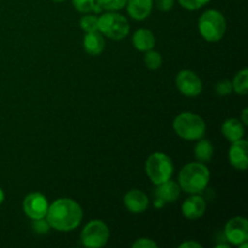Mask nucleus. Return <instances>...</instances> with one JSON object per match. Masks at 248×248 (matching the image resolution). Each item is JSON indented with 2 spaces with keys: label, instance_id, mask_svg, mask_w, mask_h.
I'll list each match as a JSON object with an SVG mask.
<instances>
[{
  "label": "nucleus",
  "instance_id": "f257e3e1",
  "mask_svg": "<svg viewBox=\"0 0 248 248\" xmlns=\"http://www.w3.org/2000/svg\"><path fill=\"white\" fill-rule=\"evenodd\" d=\"M82 217V208L77 201L62 198L48 205L45 218L53 229L58 232H72L81 224Z\"/></svg>",
  "mask_w": 248,
  "mask_h": 248
},
{
  "label": "nucleus",
  "instance_id": "f03ea898",
  "mask_svg": "<svg viewBox=\"0 0 248 248\" xmlns=\"http://www.w3.org/2000/svg\"><path fill=\"white\" fill-rule=\"evenodd\" d=\"M179 186L188 194H200L210 183V171L203 162H190L182 169L178 176Z\"/></svg>",
  "mask_w": 248,
  "mask_h": 248
},
{
  "label": "nucleus",
  "instance_id": "7ed1b4c3",
  "mask_svg": "<svg viewBox=\"0 0 248 248\" xmlns=\"http://www.w3.org/2000/svg\"><path fill=\"white\" fill-rule=\"evenodd\" d=\"M173 130L183 140H199L205 136L206 124L198 114L182 113L174 119Z\"/></svg>",
  "mask_w": 248,
  "mask_h": 248
},
{
  "label": "nucleus",
  "instance_id": "20e7f679",
  "mask_svg": "<svg viewBox=\"0 0 248 248\" xmlns=\"http://www.w3.org/2000/svg\"><path fill=\"white\" fill-rule=\"evenodd\" d=\"M199 31L202 38L210 43L219 41L227 31V21L218 10H207L199 19Z\"/></svg>",
  "mask_w": 248,
  "mask_h": 248
},
{
  "label": "nucleus",
  "instance_id": "39448f33",
  "mask_svg": "<svg viewBox=\"0 0 248 248\" xmlns=\"http://www.w3.org/2000/svg\"><path fill=\"white\" fill-rule=\"evenodd\" d=\"M145 171H147L150 182L155 186H159V184L171 179L174 166L169 155L161 152H156L148 157L147 162H145Z\"/></svg>",
  "mask_w": 248,
  "mask_h": 248
},
{
  "label": "nucleus",
  "instance_id": "423d86ee",
  "mask_svg": "<svg viewBox=\"0 0 248 248\" xmlns=\"http://www.w3.org/2000/svg\"><path fill=\"white\" fill-rule=\"evenodd\" d=\"M98 31L113 40H121L130 33V24L125 16L108 11L98 18Z\"/></svg>",
  "mask_w": 248,
  "mask_h": 248
},
{
  "label": "nucleus",
  "instance_id": "0eeeda50",
  "mask_svg": "<svg viewBox=\"0 0 248 248\" xmlns=\"http://www.w3.org/2000/svg\"><path fill=\"white\" fill-rule=\"evenodd\" d=\"M110 236L108 225L102 220H91L81 232V242L85 247L98 248L106 246Z\"/></svg>",
  "mask_w": 248,
  "mask_h": 248
},
{
  "label": "nucleus",
  "instance_id": "6e6552de",
  "mask_svg": "<svg viewBox=\"0 0 248 248\" xmlns=\"http://www.w3.org/2000/svg\"><path fill=\"white\" fill-rule=\"evenodd\" d=\"M176 85L179 92L186 97H196L202 92V81L193 70H181L177 74Z\"/></svg>",
  "mask_w": 248,
  "mask_h": 248
},
{
  "label": "nucleus",
  "instance_id": "1a4fd4ad",
  "mask_svg": "<svg viewBox=\"0 0 248 248\" xmlns=\"http://www.w3.org/2000/svg\"><path fill=\"white\" fill-rule=\"evenodd\" d=\"M224 236L228 242L239 246L248 240V222L244 217H234L225 224Z\"/></svg>",
  "mask_w": 248,
  "mask_h": 248
},
{
  "label": "nucleus",
  "instance_id": "9d476101",
  "mask_svg": "<svg viewBox=\"0 0 248 248\" xmlns=\"http://www.w3.org/2000/svg\"><path fill=\"white\" fill-rule=\"evenodd\" d=\"M48 210V201L41 193H31L24 198L23 211L31 220L46 217Z\"/></svg>",
  "mask_w": 248,
  "mask_h": 248
},
{
  "label": "nucleus",
  "instance_id": "9b49d317",
  "mask_svg": "<svg viewBox=\"0 0 248 248\" xmlns=\"http://www.w3.org/2000/svg\"><path fill=\"white\" fill-rule=\"evenodd\" d=\"M229 161L232 166L240 171H245L248 167V143L245 140L232 142L229 149Z\"/></svg>",
  "mask_w": 248,
  "mask_h": 248
},
{
  "label": "nucleus",
  "instance_id": "f8f14e48",
  "mask_svg": "<svg viewBox=\"0 0 248 248\" xmlns=\"http://www.w3.org/2000/svg\"><path fill=\"white\" fill-rule=\"evenodd\" d=\"M206 201L199 194H193V196L186 199L182 205V213L186 219L196 220L203 216L206 211Z\"/></svg>",
  "mask_w": 248,
  "mask_h": 248
},
{
  "label": "nucleus",
  "instance_id": "ddd939ff",
  "mask_svg": "<svg viewBox=\"0 0 248 248\" xmlns=\"http://www.w3.org/2000/svg\"><path fill=\"white\" fill-rule=\"evenodd\" d=\"M124 203L130 212L142 213L149 206V199L142 190L132 189L126 193L125 198H124Z\"/></svg>",
  "mask_w": 248,
  "mask_h": 248
},
{
  "label": "nucleus",
  "instance_id": "4468645a",
  "mask_svg": "<svg viewBox=\"0 0 248 248\" xmlns=\"http://www.w3.org/2000/svg\"><path fill=\"white\" fill-rule=\"evenodd\" d=\"M179 194H181V186L171 179L156 186V189L154 191L156 200L161 201L162 203L174 202L179 198Z\"/></svg>",
  "mask_w": 248,
  "mask_h": 248
},
{
  "label": "nucleus",
  "instance_id": "2eb2a0df",
  "mask_svg": "<svg viewBox=\"0 0 248 248\" xmlns=\"http://www.w3.org/2000/svg\"><path fill=\"white\" fill-rule=\"evenodd\" d=\"M127 12L136 21H144L153 10V0H127Z\"/></svg>",
  "mask_w": 248,
  "mask_h": 248
},
{
  "label": "nucleus",
  "instance_id": "dca6fc26",
  "mask_svg": "<svg viewBox=\"0 0 248 248\" xmlns=\"http://www.w3.org/2000/svg\"><path fill=\"white\" fill-rule=\"evenodd\" d=\"M222 133L229 142H235L244 137L245 126L239 119H227L222 125Z\"/></svg>",
  "mask_w": 248,
  "mask_h": 248
},
{
  "label": "nucleus",
  "instance_id": "f3484780",
  "mask_svg": "<svg viewBox=\"0 0 248 248\" xmlns=\"http://www.w3.org/2000/svg\"><path fill=\"white\" fill-rule=\"evenodd\" d=\"M132 44L138 51H149L155 46V36L149 29L140 28L135 31L132 36Z\"/></svg>",
  "mask_w": 248,
  "mask_h": 248
},
{
  "label": "nucleus",
  "instance_id": "a211bd4d",
  "mask_svg": "<svg viewBox=\"0 0 248 248\" xmlns=\"http://www.w3.org/2000/svg\"><path fill=\"white\" fill-rule=\"evenodd\" d=\"M104 41L103 35L97 31H91V33H86L84 38V48L89 55L98 56L102 51L104 50Z\"/></svg>",
  "mask_w": 248,
  "mask_h": 248
},
{
  "label": "nucleus",
  "instance_id": "6ab92c4d",
  "mask_svg": "<svg viewBox=\"0 0 248 248\" xmlns=\"http://www.w3.org/2000/svg\"><path fill=\"white\" fill-rule=\"evenodd\" d=\"M196 160L199 162H208L212 160L213 154H215V148H213L212 143L207 140H199L196 143L195 150H194Z\"/></svg>",
  "mask_w": 248,
  "mask_h": 248
},
{
  "label": "nucleus",
  "instance_id": "aec40b11",
  "mask_svg": "<svg viewBox=\"0 0 248 248\" xmlns=\"http://www.w3.org/2000/svg\"><path fill=\"white\" fill-rule=\"evenodd\" d=\"M232 91H235L236 93L247 94L248 92V69H242L235 75L234 80H232Z\"/></svg>",
  "mask_w": 248,
  "mask_h": 248
},
{
  "label": "nucleus",
  "instance_id": "412c9836",
  "mask_svg": "<svg viewBox=\"0 0 248 248\" xmlns=\"http://www.w3.org/2000/svg\"><path fill=\"white\" fill-rule=\"evenodd\" d=\"M144 63L147 65L148 69L150 70H156L161 67L162 64V57L157 51L152 50L145 51V56H144Z\"/></svg>",
  "mask_w": 248,
  "mask_h": 248
},
{
  "label": "nucleus",
  "instance_id": "4be33fe9",
  "mask_svg": "<svg viewBox=\"0 0 248 248\" xmlns=\"http://www.w3.org/2000/svg\"><path fill=\"white\" fill-rule=\"evenodd\" d=\"M80 27L82 31L86 33H91V31H98V17L93 16V15H87L80 19Z\"/></svg>",
  "mask_w": 248,
  "mask_h": 248
},
{
  "label": "nucleus",
  "instance_id": "5701e85b",
  "mask_svg": "<svg viewBox=\"0 0 248 248\" xmlns=\"http://www.w3.org/2000/svg\"><path fill=\"white\" fill-rule=\"evenodd\" d=\"M127 0H96V4L101 6L102 10L107 11H118L126 6Z\"/></svg>",
  "mask_w": 248,
  "mask_h": 248
},
{
  "label": "nucleus",
  "instance_id": "b1692460",
  "mask_svg": "<svg viewBox=\"0 0 248 248\" xmlns=\"http://www.w3.org/2000/svg\"><path fill=\"white\" fill-rule=\"evenodd\" d=\"M94 4H96V0H73V5L75 9L82 14L91 12L93 10Z\"/></svg>",
  "mask_w": 248,
  "mask_h": 248
},
{
  "label": "nucleus",
  "instance_id": "393cba45",
  "mask_svg": "<svg viewBox=\"0 0 248 248\" xmlns=\"http://www.w3.org/2000/svg\"><path fill=\"white\" fill-rule=\"evenodd\" d=\"M232 92V84L229 80H222L216 85V93L218 96H228Z\"/></svg>",
  "mask_w": 248,
  "mask_h": 248
},
{
  "label": "nucleus",
  "instance_id": "a878e982",
  "mask_svg": "<svg viewBox=\"0 0 248 248\" xmlns=\"http://www.w3.org/2000/svg\"><path fill=\"white\" fill-rule=\"evenodd\" d=\"M33 229L36 234H47L50 232L51 227L48 224V222L46 220V218H41V219H35L33 220Z\"/></svg>",
  "mask_w": 248,
  "mask_h": 248
},
{
  "label": "nucleus",
  "instance_id": "bb28decb",
  "mask_svg": "<svg viewBox=\"0 0 248 248\" xmlns=\"http://www.w3.org/2000/svg\"><path fill=\"white\" fill-rule=\"evenodd\" d=\"M210 0H178L181 6H183L186 10H198L206 5Z\"/></svg>",
  "mask_w": 248,
  "mask_h": 248
},
{
  "label": "nucleus",
  "instance_id": "cd10ccee",
  "mask_svg": "<svg viewBox=\"0 0 248 248\" xmlns=\"http://www.w3.org/2000/svg\"><path fill=\"white\" fill-rule=\"evenodd\" d=\"M133 248H157V244L153 240L143 237V239H138L137 241L132 244Z\"/></svg>",
  "mask_w": 248,
  "mask_h": 248
},
{
  "label": "nucleus",
  "instance_id": "c85d7f7f",
  "mask_svg": "<svg viewBox=\"0 0 248 248\" xmlns=\"http://www.w3.org/2000/svg\"><path fill=\"white\" fill-rule=\"evenodd\" d=\"M155 4L160 11H170L173 7L174 0H155Z\"/></svg>",
  "mask_w": 248,
  "mask_h": 248
},
{
  "label": "nucleus",
  "instance_id": "c756f323",
  "mask_svg": "<svg viewBox=\"0 0 248 248\" xmlns=\"http://www.w3.org/2000/svg\"><path fill=\"white\" fill-rule=\"evenodd\" d=\"M189 247H193V248H202V245L199 244V242H194V241H186L184 244H182L179 248H189Z\"/></svg>",
  "mask_w": 248,
  "mask_h": 248
},
{
  "label": "nucleus",
  "instance_id": "7c9ffc66",
  "mask_svg": "<svg viewBox=\"0 0 248 248\" xmlns=\"http://www.w3.org/2000/svg\"><path fill=\"white\" fill-rule=\"evenodd\" d=\"M247 114H248V109L245 108L244 111H242V121L241 123L244 125H248V119H247Z\"/></svg>",
  "mask_w": 248,
  "mask_h": 248
},
{
  "label": "nucleus",
  "instance_id": "2f4dec72",
  "mask_svg": "<svg viewBox=\"0 0 248 248\" xmlns=\"http://www.w3.org/2000/svg\"><path fill=\"white\" fill-rule=\"evenodd\" d=\"M4 200H5V194H4V191H2V189L0 188V205L4 202Z\"/></svg>",
  "mask_w": 248,
  "mask_h": 248
},
{
  "label": "nucleus",
  "instance_id": "473e14b6",
  "mask_svg": "<svg viewBox=\"0 0 248 248\" xmlns=\"http://www.w3.org/2000/svg\"><path fill=\"white\" fill-rule=\"evenodd\" d=\"M53 1H56V2H62V1H64V0H53Z\"/></svg>",
  "mask_w": 248,
  "mask_h": 248
}]
</instances>
